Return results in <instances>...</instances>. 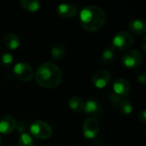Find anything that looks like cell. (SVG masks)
I'll list each match as a JSON object with an SVG mask.
<instances>
[{
	"mask_svg": "<svg viewBox=\"0 0 146 146\" xmlns=\"http://www.w3.org/2000/svg\"><path fill=\"white\" fill-rule=\"evenodd\" d=\"M106 21L104 11L98 6L88 5L84 7L80 13V22L83 29L93 33L100 30Z\"/></svg>",
	"mask_w": 146,
	"mask_h": 146,
	"instance_id": "6da1fadb",
	"label": "cell"
},
{
	"mask_svg": "<svg viewBox=\"0 0 146 146\" xmlns=\"http://www.w3.org/2000/svg\"><path fill=\"white\" fill-rule=\"evenodd\" d=\"M63 79L62 73L58 66L52 62H44L40 65L35 74L36 82L42 87L52 89L58 86Z\"/></svg>",
	"mask_w": 146,
	"mask_h": 146,
	"instance_id": "7a4b0ae2",
	"label": "cell"
},
{
	"mask_svg": "<svg viewBox=\"0 0 146 146\" xmlns=\"http://www.w3.org/2000/svg\"><path fill=\"white\" fill-rule=\"evenodd\" d=\"M134 43L133 35L126 31H121L116 33L112 38V47L115 50L123 51L130 49Z\"/></svg>",
	"mask_w": 146,
	"mask_h": 146,
	"instance_id": "3957f363",
	"label": "cell"
},
{
	"mask_svg": "<svg viewBox=\"0 0 146 146\" xmlns=\"http://www.w3.org/2000/svg\"><path fill=\"white\" fill-rule=\"evenodd\" d=\"M30 133L32 136L38 139H48L52 135L51 127L45 121H36L32 123L30 127Z\"/></svg>",
	"mask_w": 146,
	"mask_h": 146,
	"instance_id": "277c9868",
	"label": "cell"
},
{
	"mask_svg": "<svg viewBox=\"0 0 146 146\" xmlns=\"http://www.w3.org/2000/svg\"><path fill=\"white\" fill-rule=\"evenodd\" d=\"M144 60L143 54L139 51L138 50H131L122 56L121 58V63L122 65L128 68V69H133V68H137L139 67Z\"/></svg>",
	"mask_w": 146,
	"mask_h": 146,
	"instance_id": "5b68a950",
	"label": "cell"
},
{
	"mask_svg": "<svg viewBox=\"0 0 146 146\" xmlns=\"http://www.w3.org/2000/svg\"><path fill=\"white\" fill-rule=\"evenodd\" d=\"M14 74L23 82L30 81L33 77V70L30 65L24 62H17L13 68Z\"/></svg>",
	"mask_w": 146,
	"mask_h": 146,
	"instance_id": "8992f818",
	"label": "cell"
},
{
	"mask_svg": "<svg viewBox=\"0 0 146 146\" xmlns=\"http://www.w3.org/2000/svg\"><path fill=\"white\" fill-rule=\"evenodd\" d=\"M100 126L96 118H88L85 121L82 127L83 135L86 139H94L99 133Z\"/></svg>",
	"mask_w": 146,
	"mask_h": 146,
	"instance_id": "52a82bcc",
	"label": "cell"
},
{
	"mask_svg": "<svg viewBox=\"0 0 146 146\" xmlns=\"http://www.w3.org/2000/svg\"><path fill=\"white\" fill-rule=\"evenodd\" d=\"M111 79L110 73L106 69L97 70L92 78V83L93 86L98 89H103L108 86Z\"/></svg>",
	"mask_w": 146,
	"mask_h": 146,
	"instance_id": "ba28073f",
	"label": "cell"
},
{
	"mask_svg": "<svg viewBox=\"0 0 146 146\" xmlns=\"http://www.w3.org/2000/svg\"><path fill=\"white\" fill-rule=\"evenodd\" d=\"M112 89V92L125 99V98H127L130 93L131 86L128 80L125 79H116L113 82Z\"/></svg>",
	"mask_w": 146,
	"mask_h": 146,
	"instance_id": "9c48e42d",
	"label": "cell"
},
{
	"mask_svg": "<svg viewBox=\"0 0 146 146\" xmlns=\"http://www.w3.org/2000/svg\"><path fill=\"white\" fill-rule=\"evenodd\" d=\"M83 111L87 115L91 116L90 118H95V117H99L102 115L103 108L98 101L93 100V99H90L85 103Z\"/></svg>",
	"mask_w": 146,
	"mask_h": 146,
	"instance_id": "30bf717a",
	"label": "cell"
},
{
	"mask_svg": "<svg viewBox=\"0 0 146 146\" xmlns=\"http://www.w3.org/2000/svg\"><path fill=\"white\" fill-rule=\"evenodd\" d=\"M16 121L12 115H5L0 120V133L3 134H9L15 131Z\"/></svg>",
	"mask_w": 146,
	"mask_h": 146,
	"instance_id": "8fae6325",
	"label": "cell"
},
{
	"mask_svg": "<svg viewBox=\"0 0 146 146\" xmlns=\"http://www.w3.org/2000/svg\"><path fill=\"white\" fill-rule=\"evenodd\" d=\"M56 13L62 18H71L77 14V8L72 3H61L56 7Z\"/></svg>",
	"mask_w": 146,
	"mask_h": 146,
	"instance_id": "7c38bea8",
	"label": "cell"
},
{
	"mask_svg": "<svg viewBox=\"0 0 146 146\" xmlns=\"http://www.w3.org/2000/svg\"><path fill=\"white\" fill-rule=\"evenodd\" d=\"M128 28L132 33L140 35L144 34L146 32V24L145 21L141 19H134L129 22Z\"/></svg>",
	"mask_w": 146,
	"mask_h": 146,
	"instance_id": "4fadbf2b",
	"label": "cell"
},
{
	"mask_svg": "<svg viewBox=\"0 0 146 146\" xmlns=\"http://www.w3.org/2000/svg\"><path fill=\"white\" fill-rule=\"evenodd\" d=\"M3 42L4 45L10 50H15L20 45L19 37L13 33H6L3 38Z\"/></svg>",
	"mask_w": 146,
	"mask_h": 146,
	"instance_id": "5bb4252c",
	"label": "cell"
},
{
	"mask_svg": "<svg viewBox=\"0 0 146 146\" xmlns=\"http://www.w3.org/2000/svg\"><path fill=\"white\" fill-rule=\"evenodd\" d=\"M115 60V50L112 46H107L101 55V63L103 65H110Z\"/></svg>",
	"mask_w": 146,
	"mask_h": 146,
	"instance_id": "9a60e30c",
	"label": "cell"
},
{
	"mask_svg": "<svg viewBox=\"0 0 146 146\" xmlns=\"http://www.w3.org/2000/svg\"><path fill=\"white\" fill-rule=\"evenodd\" d=\"M66 52V46L62 42H57L56 43L52 49H51V56L54 60H60L62 59Z\"/></svg>",
	"mask_w": 146,
	"mask_h": 146,
	"instance_id": "2e32d148",
	"label": "cell"
},
{
	"mask_svg": "<svg viewBox=\"0 0 146 146\" xmlns=\"http://www.w3.org/2000/svg\"><path fill=\"white\" fill-rule=\"evenodd\" d=\"M68 106L72 110L80 113L84 110L85 102L79 96H73L68 101Z\"/></svg>",
	"mask_w": 146,
	"mask_h": 146,
	"instance_id": "e0dca14e",
	"label": "cell"
},
{
	"mask_svg": "<svg viewBox=\"0 0 146 146\" xmlns=\"http://www.w3.org/2000/svg\"><path fill=\"white\" fill-rule=\"evenodd\" d=\"M21 6L27 11L36 12L40 8V3L37 0H21Z\"/></svg>",
	"mask_w": 146,
	"mask_h": 146,
	"instance_id": "ac0fdd59",
	"label": "cell"
},
{
	"mask_svg": "<svg viewBox=\"0 0 146 146\" xmlns=\"http://www.w3.org/2000/svg\"><path fill=\"white\" fill-rule=\"evenodd\" d=\"M34 141L31 135L28 133H22L18 140V146H33Z\"/></svg>",
	"mask_w": 146,
	"mask_h": 146,
	"instance_id": "d6986e66",
	"label": "cell"
},
{
	"mask_svg": "<svg viewBox=\"0 0 146 146\" xmlns=\"http://www.w3.org/2000/svg\"><path fill=\"white\" fill-rule=\"evenodd\" d=\"M120 108V111L124 114V115H130L133 112V104H131V102H129L128 100L124 99L119 105Z\"/></svg>",
	"mask_w": 146,
	"mask_h": 146,
	"instance_id": "ffe728a7",
	"label": "cell"
},
{
	"mask_svg": "<svg viewBox=\"0 0 146 146\" xmlns=\"http://www.w3.org/2000/svg\"><path fill=\"white\" fill-rule=\"evenodd\" d=\"M14 62V57L10 53H3L1 56V63L5 68H9Z\"/></svg>",
	"mask_w": 146,
	"mask_h": 146,
	"instance_id": "44dd1931",
	"label": "cell"
},
{
	"mask_svg": "<svg viewBox=\"0 0 146 146\" xmlns=\"http://www.w3.org/2000/svg\"><path fill=\"white\" fill-rule=\"evenodd\" d=\"M109 100L110 102L114 105V106H119L120 104L124 100V98L117 96L116 94H115L114 92H110L109 94Z\"/></svg>",
	"mask_w": 146,
	"mask_h": 146,
	"instance_id": "7402d4cb",
	"label": "cell"
},
{
	"mask_svg": "<svg viewBox=\"0 0 146 146\" xmlns=\"http://www.w3.org/2000/svg\"><path fill=\"white\" fill-rule=\"evenodd\" d=\"M15 128H16V130H17L18 133H20L21 134H22V133H24V131L26 129V125H25L24 122L19 121V122H16Z\"/></svg>",
	"mask_w": 146,
	"mask_h": 146,
	"instance_id": "603a6c76",
	"label": "cell"
},
{
	"mask_svg": "<svg viewBox=\"0 0 146 146\" xmlns=\"http://www.w3.org/2000/svg\"><path fill=\"white\" fill-rule=\"evenodd\" d=\"M139 119L142 123H145L146 122V112L145 110L140 111V113L139 115Z\"/></svg>",
	"mask_w": 146,
	"mask_h": 146,
	"instance_id": "cb8c5ba5",
	"label": "cell"
},
{
	"mask_svg": "<svg viewBox=\"0 0 146 146\" xmlns=\"http://www.w3.org/2000/svg\"><path fill=\"white\" fill-rule=\"evenodd\" d=\"M137 80H138V82H139V83H141V84H145V82H146L145 73L144 72V73H142V74H139V76H138Z\"/></svg>",
	"mask_w": 146,
	"mask_h": 146,
	"instance_id": "d4e9b609",
	"label": "cell"
},
{
	"mask_svg": "<svg viewBox=\"0 0 146 146\" xmlns=\"http://www.w3.org/2000/svg\"><path fill=\"white\" fill-rule=\"evenodd\" d=\"M145 40H146V37L145 36L144 38H143V39H142V49H143V50H144V52H146V50H145Z\"/></svg>",
	"mask_w": 146,
	"mask_h": 146,
	"instance_id": "484cf974",
	"label": "cell"
},
{
	"mask_svg": "<svg viewBox=\"0 0 146 146\" xmlns=\"http://www.w3.org/2000/svg\"><path fill=\"white\" fill-rule=\"evenodd\" d=\"M0 146H2V138L0 136Z\"/></svg>",
	"mask_w": 146,
	"mask_h": 146,
	"instance_id": "4316f807",
	"label": "cell"
}]
</instances>
